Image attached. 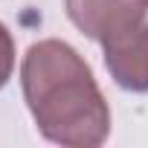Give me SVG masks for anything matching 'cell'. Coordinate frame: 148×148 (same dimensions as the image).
Returning <instances> with one entry per match:
<instances>
[{"label": "cell", "instance_id": "1", "mask_svg": "<svg viewBox=\"0 0 148 148\" xmlns=\"http://www.w3.org/2000/svg\"><path fill=\"white\" fill-rule=\"evenodd\" d=\"M21 87L38 131L67 148H96L110 134V108L87 61L58 38L38 41L21 64Z\"/></svg>", "mask_w": 148, "mask_h": 148}, {"label": "cell", "instance_id": "2", "mask_svg": "<svg viewBox=\"0 0 148 148\" xmlns=\"http://www.w3.org/2000/svg\"><path fill=\"white\" fill-rule=\"evenodd\" d=\"M145 12L142 0H67V18L96 44H108L148 21Z\"/></svg>", "mask_w": 148, "mask_h": 148}, {"label": "cell", "instance_id": "3", "mask_svg": "<svg viewBox=\"0 0 148 148\" xmlns=\"http://www.w3.org/2000/svg\"><path fill=\"white\" fill-rule=\"evenodd\" d=\"M110 79L131 93H148V21L102 44Z\"/></svg>", "mask_w": 148, "mask_h": 148}, {"label": "cell", "instance_id": "4", "mask_svg": "<svg viewBox=\"0 0 148 148\" xmlns=\"http://www.w3.org/2000/svg\"><path fill=\"white\" fill-rule=\"evenodd\" d=\"M12 70H15V38H12V32L3 23H0V90L9 84Z\"/></svg>", "mask_w": 148, "mask_h": 148}, {"label": "cell", "instance_id": "5", "mask_svg": "<svg viewBox=\"0 0 148 148\" xmlns=\"http://www.w3.org/2000/svg\"><path fill=\"white\" fill-rule=\"evenodd\" d=\"M142 3H145V6H148V0H142Z\"/></svg>", "mask_w": 148, "mask_h": 148}]
</instances>
